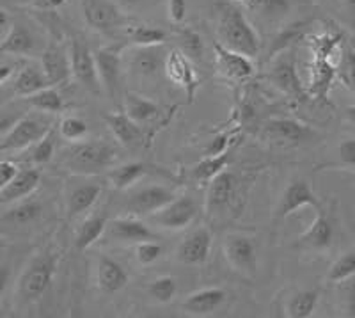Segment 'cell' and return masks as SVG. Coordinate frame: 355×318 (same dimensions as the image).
<instances>
[{
	"label": "cell",
	"mask_w": 355,
	"mask_h": 318,
	"mask_svg": "<svg viewBox=\"0 0 355 318\" xmlns=\"http://www.w3.org/2000/svg\"><path fill=\"white\" fill-rule=\"evenodd\" d=\"M211 244H214L211 231L205 226L196 228L178 244L176 260L183 265H202L210 258Z\"/></svg>",
	"instance_id": "13"
},
{
	"label": "cell",
	"mask_w": 355,
	"mask_h": 318,
	"mask_svg": "<svg viewBox=\"0 0 355 318\" xmlns=\"http://www.w3.org/2000/svg\"><path fill=\"white\" fill-rule=\"evenodd\" d=\"M182 50L190 59H201L202 57V40L194 31H183L182 36Z\"/></svg>",
	"instance_id": "47"
},
{
	"label": "cell",
	"mask_w": 355,
	"mask_h": 318,
	"mask_svg": "<svg viewBox=\"0 0 355 318\" xmlns=\"http://www.w3.org/2000/svg\"><path fill=\"white\" fill-rule=\"evenodd\" d=\"M336 77H338V68L332 65L331 59H315L313 57V69H311V81L307 91L318 100H325Z\"/></svg>",
	"instance_id": "28"
},
{
	"label": "cell",
	"mask_w": 355,
	"mask_h": 318,
	"mask_svg": "<svg viewBox=\"0 0 355 318\" xmlns=\"http://www.w3.org/2000/svg\"><path fill=\"white\" fill-rule=\"evenodd\" d=\"M215 59H217V66L220 73H224L226 77L233 78V81H247L254 75V62L252 57L243 56L240 52L227 49L222 43L214 44Z\"/></svg>",
	"instance_id": "17"
},
{
	"label": "cell",
	"mask_w": 355,
	"mask_h": 318,
	"mask_svg": "<svg viewBox=\"0 0 355 318\" xmlns=\"http://www.w3.org/2000/svg\"><path fill=\"white\" fill-rule=\"evenodd\" d=\"M12 28H15V22L11 20L9 12L6 9H2L0 11V41H4L11 34Z\"/></svg>",
	"instance_id": "54"
},
{
	"label": "cell",
	"mask_w": 355,
	"mask_h": 318,
	"mask_svg": "<svg viewBox=\"0 0 355 318\" xmlns=\"http://www.w3.org/2000/svg\"><path fill=\"white\" fill-rule=\"evenodd\" d=\"M82 17L89 27L101 34H110L126 22L121 6L114 0H80Z\"/></svg>",
	"instance_id": "5"
},
{
	"label": "cell",
	"mask_w": 355,
	"mask_h": 318,
	"mask_svg": "<svg viewBox=\"0 0 355 318\" xmlns=\"http://www.w3.org/2000/svg\"><path fill=\"white\" fill-rule=\"evenodd\" d=\"M123 103H125V112L133 121H137L139 125L155 119L160 114V107L153 100H150L148 97H142L139 93H133V91H128L125 94V101Z\"/></svg>",
	"instance_id": "32"
},
{
	"label": "cell",
	"mask_w": 355,
	"mask_h": 318,
	"mask_svg": "<svg viewBox=\"0 0 355 318\" xmlns=\"http://www.w3.org/2000/svg\"><path fill=\"white\" fill-rule=\"evenodd\" d=\"M187 11H189L187 0H167V18L174 25H180L185 22Z\"/></svg>",
	"instance_id": "48"
},
{
	"label": "cell",
	"mask_w": 355,
	"mask_h": 318,
	"mask_svg": "<svg viewBox=\"0 0 355 318\" xmlns=\"http://www.w3.org/2000/svg\"><path fill=\"white\" fill-rule=\"evenodd\" d=\"M109 228V221H107L105 214H93L89 215L84 222L80 224L77 231V237H75V247L78 251H85L91 246H94L103 233Z\"/></svg>",
	"instance_id": "30"
},
{
	"label": "cell",
	"mask_w": 355,
	"mask_h": 318,
	"mask_svg": "<svg viewBox=\"0 0 355 318\" xmlns=\"http://www.w3.org/2000/svg\"><path fill=\"white\" fill-rule=\"evenodd\" d=\"M55 126V123L46 121L37 116H20V119L11 126L9 132H6L0 139V151H21V149L34 146Z\"/></svg>",
	"instance_id": "4"
},
{
	"label": "cell",
	"mask_w": 355,
	"mask_h": 318,
	"mask_svg": "<svg viewBox=\"0 0 355 318\" xmlns=\"http://www.w3.org/2000/svg\"><path fill=\"white\" fill-rule=\"evenodd\" d=\"M69 59H71V73L75 81L91 93H98L101 82L93 50L82 40H73L69 44Z\"/></svg>",
	"instance_id": "7"
},
{
	"label": "cell",
	"mask_w": 355,
	"mask_h": 318,
	"mask_svg": "<svg viewBox=\"0 0 355 318\" xmlns=\"http://www.w3.org/2000/svg\"><path fill=\"white\" fill-rule=\"evenodd\" d=\"M98 65V75H100L101 87L110 98H121V69H123V56L121 47L110 44L103 47L94 52Z\"/></svg>",
	"instance_id": "9"
},
{
	"label": "cell",
	"mask_w": 355,
	"mask_h": 318,
	"mask_svg": "<svg viewBox=\"0 0 355 318\" xmlns=\"http://www.w3.org/2000/svg\"><path fill=\"white\" fill-rule=\"evenodd\" d=\"M59 254L52 249H41L28 260L25 269L21 270L20 279H18L17 292L21 301L34 302L40 301L46 292L55 276Z\"/></svg>",
	"instance_id": "3"
},
{
	"label": "cell",
	"mask_w": 355,
	"mask_h": 318,
	"mask_svg": "<svg viewBox=\"0 0 355 318\" xmlns=\"http://www.w3.org/2000/svg\"><path fill=\"white\" fill-rule=\"evenodd\" d=\"M268 78L272 81V84L283 91V93L290 94V97L300 98L304 97V85L299 78V72H297V62H295V57L291 56L288 50L281 52L277 56V59L272 62L270 73H268Z\"/></svg>",
	"instance_id": "14"
},
{
	"label": "cell",
	"mask_w": 355,
	"mask_h": 318,
	"mask_svg": "<svg viewBox=\"0 0 355 318\" xmlns=\"http://www.w3.org/2000/svg\"><path fill=\"white\" fill-rule=\"evenodd\" d=\"M34 49H36V40L21 25H15L11 34L4 41H0V52L4 56L28 57L34 52Z\"/></svg>",
	"instance_id": "31"
},
{
	"label": "cell",
	"mask_w": 355,
	"mask_h": 318,
	"mask_svg": "<svg viewBox=\"0 0 355 318\" xmlns=\"http://www.w3.org/2000/svg\"><path fill=\"white\" fill-rule=\"evenodd\" d=\"M128 36L135 47H155L166 43L167 34L162 28L151 25H133L128 27Z\"/></svg>",
	"instance_id": "37"
},
{
	"label": "cell",
	"mask_w": 355,
	"mask_h": 318,
	"mask_svg": "<svg viewBox=\"0 0 355 318\" xmlns=\"http://www.w3.org/2000/svg\"><path fill=\"white\" fill-rule=\"evenodd\" d=\"M230 141H231V135L227 132L224 133H218L217 137L211 139V142L208 144L206 148L205 155H220L224 151H230Z\"/></svg>",
	"instance_id": "49"
},
{
	"label": "cell",
	"mask_w": 355,
	"mask_h": 318,
	"mask_svg": "<svg viewBox=\"0 0 355 318\" xmlns=\"http://www.w3.org/2000/svg\"><path fill=\"white\" fill-rule=\"evenodd\" d=\"M148 294L160 304H167L178 294V281L171 276H160L148 285Z\"/></svg>",
	"instance_id": "40"
},
{
	"label": "cell",
	"mask_w": 355,
	"mask_h": 318,
	"mask_svg": "<svg viewBox=\"0 0 355 318\" xmlns=\"http://www.w3.org/2000/svg\"><path fill=\"white\" fill-rule=\"evenodd\" d=\"M217 37L227 49L254 59L261 49L258 33L236 4L222 6L217 18Z\"/></svg>",
	"instance_id": "2"
},
{
	"label": "cell",
	"mask_w": 355,
	"mask_h": 318,
	"mask_svg": "<svg viewBox=\"0 0 355 318\" xmlns=\"http://www.w3.org/2000/svg\"><path fill=\"white\" fill-rule=\"evenodd\" d=\"M96 283L103 294H117L128 285V274L121 263L109 256H100L96 267Z\"/></svg>",
	"instance_id": "25"
},
{
	"label": "cell",
	"mask_w": 355,
	"mask_h": 318,
	"mask_svg": "<svg viewBox=\"0 0 355 318\" xmlns=\"http://www.w3.org/2000/svg\"><path fill=\"white\" fill-rule=\"evenodd\" d=\"M117 160V151L110 142L89 139V141L71 142V146L61 151L59 165L71 174L91 176L112 169Z\"/></svg>",
	"instance_id": "1"
},
{
	"label": "cell",
	"mask_w": 355,
	"mask_h": 318,
	"mask_svg": "<svg viewBox=\"0 0 355 318\" xmlns=\"http://www.w3.org/2000/svg\"><path fill=\"white\" fill-rule=\"evenodd\" d=\"M162 254H164V249L155 240H142L135 244V258L141 265H153L162 258Z\"/></svg>",
	"instance_id": "45"
},
{
	"label": "cell",
	"mask_w": 355,
	"mask_h": 318,
	"mask_svg": "<svg viewBox=\"0 0 355 318\" xmlns=\"http://www.w3.org/2000/svg\"><path fill=\"white\" fill-rule=\"evenodd\" d=\"M231 158H233L231 151H224L220 155H205V158L192 167V176L198 181L210 183L217 174H220L231 164Z\"/></svg>",
	"instance_id": "34"
},
{
	"label": "cell",
	"mask_w": 355,
	"mask_h": 318,
	"mask_svg": "<svg viewBox=\"0 0 355 318\" xmlns=\"http://www.w3.org/2000/svg\"><path fill=\"white\" fill-rule=\"evenodd\" d=\"M304 36V25L302 24H293V25H288L284 31H281V33L277 34V37H275L274 41V49H272V52H284V50H288L291 47V44L295 43V41L302 40Z\"/></svg>",
	"instance_id": "46"
},
{
	"label": "cell",
	"mask_w": 355,
	"mask_h": 318,
	"mask_svg": "<svg viewBox=\"0 0 355 318\" xmlns=\"http://www.w3.org/2000/svg\"><path fill=\"white\" fill-rule=\"evenodd\" d=\"M105 125L112 132L116 141L125 148H132V146L139 144L144 137L141 125L137 121H133L128 114L123 112H110L105 116Z\"/></svg>",
	"instance_id": "26"
},
{
	"label": "cell",
	"mask_w": 355,
	"mask_h": 318,
	"mask_svg": "<svg viewBox=\"0 0 355 318\" xmlns=\"http://www.w3.org/2000/svg\"><path fill=\"white\" fill-rule=\"evenodd\" d=\"M46 87H52V84H50L41 62H34V60L21 65V68L12 78V93L21 98L40 93Z\"/></svg>",
	"instance_id": "22"
},
{
	"label": "cell",
	"mask_w": 355,
	"mask_h": 318,
	"mask_svg": "<svg viewBox=\"0 0 355 318\" xmlns=\"http://www.w3.org/2000/svg\"><path fill=\"white\" fill-rule=\"evenodd\" d=\"M18 165L11 160L0 162V187H6L18 174Z\"/></svg>",
	"instance_id": "51"
},
{
	"label": "cell",
	"mask_w": 355,
	"mask_h": 318,
	"mask_svg": "<svg viewBox=\"0 0 355 318\" xmlns=\"http://www.w3.org/2000/svg\"><path fill=\"white\" fill-rule=\"evenodd\" d=\"M242 8L256 12L259 17L277 18L290 11V0H245Z\"/></svg>",
	"instance_id": "38"
},
{
	"label": "cell",
	"mask_w": 355,
	"mask_h": 318,
	"mask_svg": "<svg viewBox=\"0 0 355 318\" xmlns=\"http://www.w3.org/2000/svg\"><path fill=\"white\" fill-rule=\"evenodd\" d=\"M341 36L339 34H322L315 36L311 41V50L315 59H331L332 53L339 49Z\"/></svg>",
	"instance_id": "44"
},
{
	"label": "cell",
	"mask_w": 355,
	"mask_h": 318,
	"mask_svg": "<svg viewBox=\"0 0 355 318\" xmlns=\"http://www.w3.org/2000/svg\"><path fill=\"white\" fill-rule=\"evenodd\" d=\"M263 137L275 142L300 144V142H309L311 139L315 137V132L302 121L290 119V117H275V119L265 123Z\"/></svg>",
	"instance_id": "16"
},
{
	"label": "cell",
	"mask_w": 355,
	"mask_h": 318,
	"mask_svg": "<svg viewBox=\"0 0 355 318\" xmlns=\"http://www.w3.org/2000/svg\"><path fill=\"white\" fill-rule=\"evenodd\" d=\"M116 2L121 6L123 11H141L157 4L158 0H116Z\"/></svg>",
	"instance_id": "52"
},
{
	"label": "cell",
	"mask_w": 355,
	"mask_h": 318,
	"mask_svg": "<svg viewBox=\"0 0 355 318\" xmlns=\"http://www.w3.org/2000/svg\"><path fill=\"white\" fill-rule=\"evenodd\" d=\"M33 4L37 9H43V11H53V9H59L66 4V0H33Z\"/></svg>",
	"instance_id": "55"
},
{
	"label": "cell",
	"mask_w": 355,
	"mask_h": 318,
	"mask_svg": "<svg viewBox=\"0 0 355 318\" xmlns=\"http://www.w3.org/2000/svg\"><path fill=\"white\" fill-rule=\"evenodd\" d=\"M318 290H300L290 297L286 315L290 318H309L318 306Z\"/></svg>",
	"instance_id": "35"
},
{
	"label": "cell",
	"mask_w": 355,
	"mask_h": 318,
	"mask_svg": "<svg viewBox=\"0 0 355 318\" xmlns=\"http://www.w3.org/2000/svg\"><path fill=\"white\" fill-rule=\"evenodd\" d=\"M41 183V173L34 167L20 169L18 174L9 181L6 187H0V203L9 205V203L21 201L25 198H31Z\"/></svg>",
	"instance_id": "23"
},
{
	"label": "cell",
	"mask_w": 355,
	"mask_h": 318,
	"mask_svg": "<svg viewBox=\"0 0 355 318\" xmlns=\"http://www.w3.org/2000/svg\"><path fill=\"white\" fill-rule=\"evenodd\" d=\"M109 237L116 242H130V244H139L142 240H157V235L150 230V226L144 224L135 215H123L116 217L107 228Z\"/></svg>",
	"instance_id": "24"
},
{
	"label": "cell",
	"mask_w": 355,
	"mask_h": 318,
	"mask_svg": "<svg viewBox=\"0 0 355 318\" xmlns=\"http://www.w3.org/2000/svg\"><path fill=\"white\" fill-rule=\"evenodd\" d=\"M50 84L61 85L69 81L71 77V59H69V50H66L61 44H49L43 50V56L40 59Z\"/></svg>",
	"instance_id": "20"
},
{
	"label": "cell",
	"mask_w": 355,
	"mask_h": 318,
	"mask_svg": "<svg viewBox=\"0 0 355 318\" xmlns=\"http://www.w3.org/2000/svg\"><path fill=\"white\" fill-rule=\"evenodd\" d=\"M176 194L164 185H148L135 190L125 203V212L135 217H148V215L157 214L166 205H169Z\"/></svg>",
	"instance_id": "10"
},
{
	"label": "cell",
	"mask_w": 355,
	"mask_h": 318,
	"mask_svg": "<svg viewBox=\"0 0 355 318\" xmlns=\"http://www.w3.org/2000/svg\"><path fill=\"white\" fill-rule=\"evenodd\" d=\"M199 206L192 196H176L157 214L150 215L151 222L164 230H185L198 219Z\"/></svg>",
	"instance_id": "6"
},
{
	"label": "cell",
	"mask_w": 355,
	"mask_h": 318,
	"mask_svg": "<svg viewBox=\"0 0 355 318\" xmlns=\"http://www.w3.org/2000/svg\"><path fill=\"white\" fill-rule=\"evenodd\" d=\"M148 173V167L141 162H130V164L117 165L109 171V181L114 189L126 190L135 185L144 174Z\"/></svg>",
	"instance_id": "33"
},
{
	"label": "cell",
	"mask_w": 355,
	"mask_h": 318,
	"mask_svg": "<svg viewBox=\"0 0 355 318\" xmlns=\"http://www.w3.org/2000/svg\"><path fill=\"white\" fill-rule=\"evenodd\" d=\"M57 125L50 130L40 142L34 144V151H33V162L36 165H44L50 164L55 157V132H57Z\"/></svg>",
	"instance_id": "43"
},
{
	"label": "cell",
	"mask_w": 355,
	"mask_h": 318,
	"mask_svg": "<svg viewBox=\"0 0 355 318\" xmlns=\"http://www.w3.org/2000/svg\"><path fill=\"white\" fill-rule=\"evenodd\" d=\"M167 52L164 50V44H155V47H135L130 52L128 66L133 73L141 77H153L158 69L166 68Z\"/></svg>",
	"instance_id": "21"
},
{
	"label": "cell",
	"mask_w": 355,
	"mask_h": 318,
	"mask_svg": "<svg viewBox=\"0 0 355 318\" xmlns=\"http://www.w3.org/2000/svg\"><path fill=\"white\" fill-rule=\"evenodd\" d=\"M338 78L352 93H355V49L352 47H343L341 50V59H339Z\"/></svg>",
	"instance_id": "41"
},
{
	"label": "cell",
	"mask_w": 355,
	"mask_h": 318,
	"mask_svg": "<svg viewBox=\"0 0 355 318\" xmlns=\"http://www.w3.org/2000/svg\"><path fill=\"white\" fill-rule=\"evenodd\" d=\"M41 214H43L41 203L36 201V199L25 198L21 201L12 203L11 208H8L2 214L0 221L6 226H18V228H21V226H28L36 222L41 217Z\"/></svg>",
	"instance_id": "29"
},
{
	"label": "cell",
	"mask_w": 355,
	"mask_h": 318,
	"mask_svg": "<svg viewBox=\"0 0 355 318\" xmlns=\"http://www.w3.org/2000/svg\"><path fill=\"white\" fill-rule=\"evenodd\" d=\"M25 103L33 109L40 110V112L44 114H59L64 109V101H62V97L57 93L53 87H46L40 93H34L31 97L24 98Z\"/></svg>",
	"instance_id": "36"
},
{
	"label": "cell",
	"mask_w": 355,
	"mask_h": 318,
	"mask_svg": "<svg viewBox=\"0 0 355 318\" xmlns=\"http://www.w3.org/2000/svg\"><path fill=\"white\" fill-rule=\"evenodd\" d=\"M101 196V187L96 183H84V185L73 187L66 198V214L69 219L85 214L96 205Z\"/></svg>",
	"instance_id": "27"
},
{
	"label": "cell",
	"mask_w": 355,
	"mask_h": 318,
	"mask_svg": "<svg viewBox=\"0 0 355 318\" xmlns=\"http://www.w3.org/2000/svg\"><path fill=\"white\" fill-rule=\"evenodd\" d=\"M338 153L343 165L347 167H355V139H347L339 144Z\"/></svg>",
	"instance_id": "50"
},
{
	"label": "cell",
	"mask_w": 355,
	"mask_h": 318,
	"mask_svg": "<svg viewBox=\"0 0 355 318\" xmlns=\"http://www.w3.org/2000/svg\"><path fill=\"white\" fill-rule=\"evenodd\" d=\"M230 294L224 288L218 286H210V288H201L196 290L185 299L183 302V311L190 317H210L215 311L224 306Z\"/></svg>",
	"instance_id": "18"
},
{
	"label": "cell",
	"mask_w": 355,
	"mask_h": 318,
	"mask_svg": "<svg viewBox=\"0 0 355 318\" xmlns=\"http://www.w3.org/2000/svg\"><path fill=\"white\" fill-rule=\"evenodd\" d=\"M20 68L21 65H17V62H2V66H0V82H2V85L8 84L11 78H15Z\"/></svg>",
	"instance_id": "53"
},
{
	"label": "cell",
	"mask_w": 355,
	"mask_h": 318,
	"mask_svg": "<svg viewBox=\"0 0 355 318\" xmlns=\"http://www.w3.org/2000/svg\"><path fill=\"white\" fill-rule=\"evenodd\" d=\"M306 206H313L315 210L320 208L318 198L306 180H293L279 199L277 208H275V219L290 217Z\"/></svg>",
	"instance_id": "15"
},
{
	"label": "cell",
	"mask_w": 355,
	"mask_h": 318,
	"mask_svg": "<svg viewBox=\"0 0 355 318\" xmlns=\"http://www.w3.org/2000/svg\"><path fill=\"white\" fill-rule=\"evenodd\" d=\"M59 135H61L64 141L68 142H78L84 141L89 133V125L87 121L82 119L78 116H66L59 121Z\"/></svg>",
	"instance_id": "39"
},
{
	"label": "cell",
	"mask_w": 355,
	"mask_h": 318,
	"mask_svg": "<svg viewBox=\"0 0 355 318\" xmlns=\"http://www.w3.org/2000/svg\"><path fill=\"white\" fill-rule=\"evenodd\" d=\"M224 258L234 272L252 276L256 270V242L242 233H231L224 238Z\"/></svg>",
	"instance_id": "8"
},
{
	"label": "cell",
	"mask_w": 355,
	"mask_h": 318,
	"mask_svg": "<svg viewBox=\"0 0 355 318\" xmlns=\"http://www.w3.org/2000/svg\"><path fill=\"white\" fill-rule=\"evenodd\" d=\"M239 176L230 169H224L220 174L214 178L208 183V192H206L205 210L208 215L222 214L233 205L239 190Z\"/></svg>",
	"instance_id": "11"
},
{
	"label": "cell",
	"mask_w": 355,
	"mask_h": 318,
	"mask_svg": "<svg viewBox=\"0 0 355 318\" xmlns=\"http://www.w3.org/2000/svg\"><path fill=\"white\" fill-rule=\"evenodd\" d=\"M347 117L355 125V105H350V107H347Z\"/></svg>",
	"instance_id": "56"
},
{
	"label": "cell",
	"mask_w": 355,
	"mask_h": 318,
	"mask_svg": "<svg viewBox=\"0 0 355 318\" xmlns=\"http://www.w3.org/2000/svg\"><path fill=\"white\" fill-rule=\"evenodd\" d=\"M166 73L169 81L185 91L189 103H192L199 89V78L190 57L183 50H171L166 59Z\"/></svg>",
	"instance_id": "12"
},
{
	"label": "cell",
	"mask_w": 355,
	"mask_h": 318,
	"mask_svg": "<svg viewBox=\"0 0 355 318\" xmlns=\"http://www.w3.org/2000/svg\"><path fill=\"white\" fill-rule=\"evenodd\" d=\"M355 276V253H345L329 269L327 279L331 283H345Z\"/></svg>",
	"instance_id": "42"
},
{
	"label": "cell",
	"mask_w": 355,
	"mask_h": 318,
	"mask_svg": "<svg viewBox=\"0 0 355 318\" xmlns=\"http://www.w3.org/2000/svg\"><path fill=\"white\" fill-rule=\"evenodd\" d=\"M332 240H334V224L320 206L316 208L315 221L299 237V247L309 251H325L332 246Z\"/></svg>",
	"instance_id": "19"
}]
</instances>
